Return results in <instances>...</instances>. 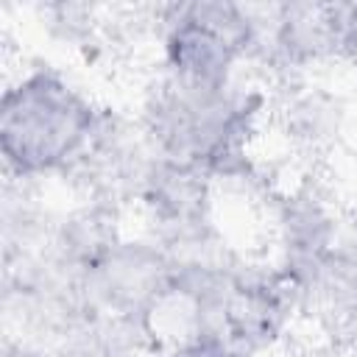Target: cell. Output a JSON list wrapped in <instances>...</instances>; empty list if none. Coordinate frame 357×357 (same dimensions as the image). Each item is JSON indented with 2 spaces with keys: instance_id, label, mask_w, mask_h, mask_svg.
<instances>
[{
  "instance_id": "obj_1",
  "label": "cell",
  "mask_w": 357,
  "mask_h": 357,
  "mask_svg": "<svg viewBox=\"0 0 357 357\" xmlns=\"http://www.w3.org/2000/svg\"><path fill=\"white\" fill-rule=\"evenodd\" d=\"M103 128L92 98L56 67H33L0 98V153L20 178L67 170L89 156Z\"/></svg>"
},
{
  "instance_id": "obj_2",
  "label": "cell",
  "mask_w": 357,
  "mask_h": 357,
  "mask_svg": "<svg viewBox=\"0 0 357 357\" xmlns=\"http://www.w3.org/2000/svg\"><path fill=\"white\" fill-rule=\"evenodd\" d=\"M262 106L257 92L237 81L229 86L187 84L162 75L145 98L142 131L167 162L212 173H231Z\"/></svg>"
},
{
  "instance_id": "obj_3",
  "label": "cell",
  "mask_w": 357,
  "mask_h": 357,
  "mask_svg": "<svg viewBox=\"0 0 357 357\" xmlns=\"http://www.w3.org/2000/svg\"><path fill=\"white\" fill-rule=\"evenodd\" d=\"M257 42L259 22L243 6L220 0L170 6L162 31L165 75L201 86H229L237 81V64Z\"/></svg>"
},
{
  "instance_id": "obj_4",
  "label": "cell",
  "mask_w": 357,
  "mask_h": 357,
  "mask_svg": "<svg viewBox=\"0 0 357 357\" xmlns=\"http://www.w3.org/2000/svg\"><path fill=\"white\" fill-rule=\"evenodd\" d=\"M273 42L293 64H318L357 50V6L287 3L276 8Z\"/></svg>"
},
{
  "instance_id": "obj_5",
  "label": "cell",
  "mask_w": 357,
  "mask_h": 357,
  "mask_svg": "<svg viewBox=\"0 0 357 357\" xmlns=\"http://www.w3.org/2000/svg\"><path fill=\"white\" fill-rule=\"evenodd\" d=\"M156 357H245V351L220 335L201 332V335H181L176 343L162 349Z\"/></svg>"
}]
</instances>
